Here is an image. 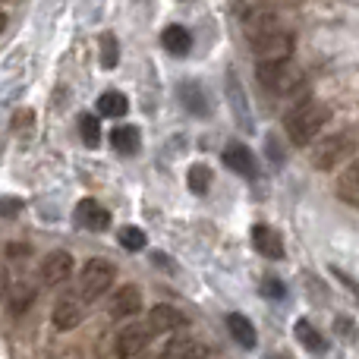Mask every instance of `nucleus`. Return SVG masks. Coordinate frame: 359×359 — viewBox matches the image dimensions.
<instances>
[{"label":"nucleus","mask_w":359,"mask_h":359,"mask_svg":"<svg viewBox=\"0 0 359 359\" xmlns=\"http://www.w3.org/2000/svg\"><path fill=\"white\" fill-rule=\"evenodd\" d=\"M246 41L259 60H290L293 35L278 22L274 13L252 10L246 19Z\"/></svg>","instance_id":"obj_1"},{"label":"nucleus","mask_w":359,"mask_h":359,"mask_svg":"<svg viewBox=\"0 0 359 359\" xmlns=\"http://www.w3.org/2000/svg\"><path fill=\"white\" fill-rule=\"evenodd\" d=\"M331 120V107L322 101H299L290 114L284 117V130L290 136V142L306 145L322 133V126Z\"/></svg>","instance_id":"obj_2"},{"label":"nucleus","mask_w":359,"mask_h":359,"mask_svg":"<svg viewBox=\"0 0 359 359\" xmlns=\"http://www.w3.org/2000/svg\"><path fill=\"white\" fill-rule=\"evenodd\" d=\"M255 76H259L262 86L274 95H293L303 86V73H299L290 60H259Z\"/></svg>","instance_id":"obj_3"},{"label":"nucleus","mask_w":359,"mask_h":359,"mask_svg":"<svg viewBox=\"0 0 359 359\" xmlns=\"http://www.w3.org/2000/svg\"><path fill=\"white\" fill-rule=\"evenodd\" d=\"M114 278H117V271H114V265L107 259H92L86 262V268H82V299H98L101 293H107L114 287Z\"/></svg>","instance_id":"obj_4"},{"label":"nucleus","mask_w":359,"mask_h":359,"mask_svg":"<svg viewBox=\"0 0 359 359\" xmlns=\"http://www.w3.org/2000/svg\"><path fill=\"white\" fill-rule=\"evenodd\" d=\"M350 151H353V139H350L347 133H337V136L322 139V142L312 149V164H316L318 170H331L347 161Z\"/></svg>","instance_id":"obj_5"},{"label":"nucleus","mask_w":359,"mask_h":359,"mask_svg":"<svg viewBox=\"0 0 359 359\" xmlns=\"http://www.w3.org/2000/svg\"><path fill=\"white\" fill-rule=\"evenodd\" d=\"M151 337H155V331H151V325L149 322H130V325H123V331L117 334V356L120 359H133V356H139L145 347L151 344Z\"/></svg>","instance_id":"obj_6"},{"label":"nucleus","mask_w":359,"mask_h":359,"mask_svg":"<svg viewBox=\"0 0 359 359\" xmlns=\"http://www.w3.org/2000/svg\"><path fill=\"white\" fill-rule=\"evenodd\" d=\"M73 255L63 252V249H57V252H48L41 262V284L48 287H60L69 280V274H73Z\"/></svg>","instance_id":"obj_7"},{"label":"nucleus","mask_w":359,"mask_h":359,"mask_svg":"<svg viewBox=\"0 0 359 359\" xmlns=\"http://www.w3.org/2000/svg\"><path fill=\"white\" fill-rule=\"evenodd\" d=\"M107 312H111V318H120V322L139 316V312H142V293H139V287L136 284L120 287L111 297V303H107Z\"/></svg>","instance_id":"obj_8"},{"label":"nucleus","mask_w":359,"mask_h":359,"mask_svg":"<svg viewBox=\"0 0 359 359\" xmlns=\"http://www.w3.org/2000/svg\"><path fill=\"white\" fill-rule=\"evenodd\" d=\"M76 221H79L86 230L101 233V230L111 227V211H107L104 205H98L95 198H82V202L76 205Z\"/></svg>","instance_id":"obj_9"},{"label":"nucleus","mask_w":359,"mask_h":359,"mask_svg":"<svg viewBox=\"0 0 359 359\" xmlns=\"http://www.w3.org/2000/svg\"><path fill=\"white\" fill-rule=\"evenodd\" d=\"M149 325L155 334H170V331L183 328L186 325V316L180 309H174V306L161 303V306H151L149 309Z\"/></svg>","instance_id":"obj_10"},{"label":"nucleus","mask_w":359,"mask_h":359,"mask_svg":"<svg viewBox=\"0 0 359 359\" xmlns=\"http://www.w3.org/2000/svg\"><path fill=\"white\" fill-rule=\"evenodd\" d=\"M252 243L255 249H259V255H265V259H284V243H280V233L274 227H268V224H255L252 227Z\"/></svg>","instance_id":"obj_11"},{"label":"nucleus","mask_w":359,"mask_h":359,"mask_svg":"<svg viewBox=\"0 0 359 359\" xmlns=\"http://www.w3.org/2000/svg\"><path fill=\"white\" fill-rule=\"evenodd\" d=\"M221 158H224V164H227L233 174H240V177H255L259 174V170H255L252 151H249L246 145H240V142H230L227 149L221 151Z\"/></svg>","instance_id":"obj_12"},{"label":"nucleus","mask_w":359,"mask_h":359,"mask_svg":"<svg viewBox=\"0 0 359 359\" xmlns=\"http://www.w3.org/2000/svg\"><path fill=\"white\" fill-rule=\"evenodd\" d=\"M180 101H183V107L189 114H196V117H208V114H211L202 86H198V82H192V79H186L183 86H180Z\"/></svg>","instance_id":"obj_13"},{"label":"nucleus","mask_w":359,"mask_h":359,"mask_svg":"<svg viewBox=\"0 0 359 359\" xmlns=\"http://www.w3.org/2000/svg\"><path fill=\"white\" fill-rule=\"evenodd\" d=\"M227 331H230V337H233L240 347H246V350H252L255 344H259L255 325L249 322L246 316H240V312H230V316H227Z\"/></svg>","instance_id":"obj_14"},{"label":"nucleus","mask_w":359,"mask_h":359,"mask_svg":"<svg viewBox=\"0 0 359 359\" xmlns=\"http://www.w3.org/2000/svg\"><path fill=\"white\" fill-rule=\"evenodd\" d=\"M334 189H337V196H341L347 205H356V208H359V161H350L347 168L341 170Z\"/></svg>","instance_id":"obj_15"},{"label":"nucleus","mask_w":359,"mask_h":359,"mask_svg":"<svg viewBox=\"0 0 359 359\" xmlns=\"http://www.w3.org/2000/svg\"><path fill=\"white\" fill-rule=\"evenodd\" d=\"M161 44L168 54L186 57L192 50V35H189V29H183V25H168V29L161 32Z\"/></svg>","instance_id":"obj_16"},{"label":"nucleus","mask_w":359,"mask_h":359,"mask_svg":"<svg viewBox=\"0 0 359 359\" xmlns=\"http://www.w3.org/2000/svg\"><path fill=\"white\" fill-rule=\"evenodd\" d=\"M111 145H114L117 155H136L139 145H142V133H139V126L123 123L111 133Z\"/></svg>","instance_id":"obj_17"},{"label":"nucleus","mask_w":359,"mask_h":359,"mask_svg":"<svg viewBox=\"0 0 359 359\" xmlns=\"http://www.w3.org/2000/svg\"><path fill=\"white\" fill-rule=\"evenodd\" d=\"M50 322H54L57 331H73L82 322V306L73 303V299H60L54 306V312H50Z\"/></svg>","instance_id":"obj_18"},{"label":"nucleus","mask_w":359,"mask_h":359,"mask_svg":"<svg viewBox=\"0 0 359 359\" xmlns=\"http://www.w3.org/2000/svg\"><path fill=\"white\" fill-rule=\"evenodd\" d=\"M164 347H168V359H208V347H202L192 337H177Z\"/></svg>","instance_id":"obj_19"},{"label":"nucleus","mask_w":359,"mask_h":359,"mask_svg":"<svg viewBox=\"0 0 359 359\" xmlns=\"http://www.w3.org/2000/svg\"><path fill=\"white\" fill-rule=\"evenodd\" d=\"M32 303H35V287L25 284V280L22 284H13L10 290H6V306H10L13 316H22Z\"/></svg>","instance_id":"obj_20"},{"label":"nucleus","mask_w":359,"mask_h":359,"mask_svg":"<svg viewBox=\"0 0 359 359\" xmlns=\"http://www.w3.org/2000/svg\"><path fill=\"white\" fill-rule=\"evenodd\" d=\"M293 334H297V341L303 344V347L309 350V353H322V350L328 347V344H325V337L318 334V328L309 322V318H299L297 328H293Z\"/></svg>","instance_id":"obj_21"},{"label":"nucleus","mask_w":359,"mask_h":359,"mask_svg":"<svg viewBox=\"0 0 359 359\" xmlns=\"http://www.w3.org/2000/svg\"><path fill=\"white\" fill-rule=\"evenodd\" d=\"M126 111H130V101H126L120 92H104L98 98V114L101 117H123Z\"/></svg>","instance_id":"obj_22"},{"label":"nucleus","mask_w":359,"mask_h":359,"mask_svg":"<svg viewBox=\"0 0 359 359\" xmlns=\"http://www.w3.org/2000/svg\"><path fill=\"white\" fill-rule=\"evenodd\" d=\"M79 136L88 149H95L101 142V123L95 114H79Z\"/></svg>","instance_id":"obj_23"},{"label":"nucleus","mask_w":359,"mask_h":359,"mask_svg":"<svg viewBox=\"0 0 359 359\" xmlns=\"http://www.w3.org/2000/svg\"><path fill=\"white\" fill-rule=\"evenodd\" d=\"M186 183H189V189L192 192H208V186H211V168H205V164H192L189 168V174H186Z\"/></svg>","instance_id":"obj_24"},{"label":"nucleus","mask_w":359,"mask_h":359,"mask_svg":"<svg viewBox=\"0 0 359 359\" xmlns=\"http://www.w3.org/2000/svg\"><path fill=\"white\" fill-rule=\"evenodd\" d=\"M117 57H120L117 38H114L111 32H104V35H101V67H104V69H114V67H117Z\"/></svg>","instance_id":"obj_25"},{"label":"nucleus","mask_w":359,"mask_h":359,"mask_svg":"<svg viewBox=\"0 0 359 359\" xmlns=\"http://www.w3.org/2000/svg\"><path fill=\"white\" fill-rule=\"evenodd\" d=\"M120 243H123V249H130V252H139V249H145V233L139 227H123L120 230Z\"/></svg>","instance_id":"obj_26"},{"label":"nucleus","mask_w":359,"mask_h":359,"mask_svg":"<svg viewBox=\"0 0 359 359\" xmlns=\"http://www.w3.org/2000/svg\"><path fill=\"white\" fill-rule=\"evenodd\" d=\"M262 297L268 299H284L287 297V284L280 278H274V274H268L265 280H262Z\"/></svg>","instance_id":"obj_27"},{"label":"nucleus","mask_w":359,"mask_h":359,"mask_svg":"<svg viewBox=\"0 0 359 359\" xmlns=\"http://www.w3.org/2000/svg\"><path fill=\"white\" fill-rule=\"evenodd\" d=\"M334 331L344 337V341H350V344H356V341H359V328H356V322H353V318H347V316H337V318H334Z\"/></svg>","instance_id":"obj_28"},{"label":"nucleus","mask_w":359,"mask_h":359,"mask_svg":"<svg viewBox=\"0 0 359 359\" xmlns=\"http://www.w3.org/2000/svg\"><path fill=\"white\" fill-rule=\"evenodd\" d=\"M331 271H334V278H337V280H341V284H344V287H347V290H350V293H353V297L359 299V280H356V278H350V274H347V271H344V268H337V265H334V268H331Z\"/></svg>","instance_id":"obj_29"},{"label":"nucleus","mask_w":359,"mask_h":359,"mask_svg":"<svg viewBox=\"0 0 359 359\" xmlns=\"http://www.w3.org/2000/svg\"><path fill=\"white\" fill-rule=\"evenodd\" d=\"M16 208H19V202H13V198H6V202H4V215H6V217H10Z\"/></svg>","instance_id":"obj_30"},{"label":"nucleus","mask_w":359,"mask_h":359,"mask_svg":"<svg viewBox=\"0 0 359 359\" xmlns=\"http://www.w3.org/2000/svg\"><path fill=\"white\" fill-rule=\"evenodd\" d=\"M265 359H290L287 353H271V356H265Z\"/></svg>","instance_id":"obj_31"}]
</instances>
